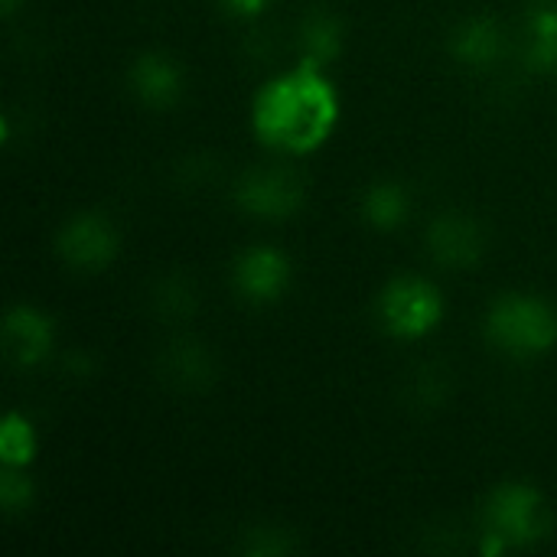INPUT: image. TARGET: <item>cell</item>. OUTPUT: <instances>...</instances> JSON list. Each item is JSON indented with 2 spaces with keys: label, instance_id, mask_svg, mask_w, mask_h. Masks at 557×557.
Wrapping results in <instances>:
<instances>
[{
  "label": "cell",
  "instance_id": "5b68a950",
  "mask_svg": "<svg viewBox=\"0 0 557 557\" xmlns=\"http://www.w3.org/2000/svg\"><path fill=\"white\" fill-rule=\"evenodd\" d=\"M307 189L297 173L281 170V166H255L245 170L235 183V202L242 212L255 219H290L304 209Z\"/></svg>",
  "mask_w": 557,
  "mask_h": 557
},
{
  "label": "cell",
  "instance_id": "8992f818",
  "mask_svg": "<svg viewBox=\"0 0 557 557\" xmlns=\"http://www.w3.org/2000/svg\"><path fill=\"white\" fill-rule=\"evenodd\" d=\"M55 251H59V258L69 268L85 271V274H95V271H104L117 258L121 235H117V228L104 215H98V212H78V215H72L59 228Z\"/></svg>",
  "mask_w": 557,
  "mask_h": 557
},
{
  "label": "cell",
  "instance_id": "ba28073f",
  "mask_svg": "<svg viewBox=\"0 0 557 557\" xmlns=\"http://www.w3.org/2000/svg\"><path fill=\"white\" fill-rule=\"evenodd\" d=\"M428 251L441 268L467 271L486 255V232L470 212H444L428 228Z\"/></svg>",
  "mask_w": 557,
  "mask_h": 557
},
{
  "label": "cell",
  "instance_id": "3957f363",
  "mask_svg": "<svg viewBox=\"0 0 557 557\" xmlns=\"http://www.w3.org/2000/svg\"><path fill=\"white\" fill-rule=\"evenodd\" d=\"M486 336L493 346L516 359H535L557 346L555 307L532 294H506L490 307Z\"/></svg>",
  "mask_w": 557,
  "mask_h": 557
},
{
  "label": "cell",
  "instance_id": "e0dca14e",
  "mask_svg": "<svg viewBox=\"0 0 557 557\" xmlns=\"http://www.w3.org/2000/svg\"><path fill=\"white\" fill-rule=\"evenodd\" d=\"M36 499L33 480L26 476V467H3L0 473V503L10 516L26 512Z\"/></svg>",
  "mask_w": 557,
  "mask_h": 557
},
{
  "label": "cell",
  "instance_id": "7c38bea8",
  "mask_svg": "<svg viewBox=\"0 0 557 557\" xmlns=\"http://www.w3.org/2000/svg\"><path fill=\"white\" fill-rule=\"evenodd\" d=\"M359 212L366 225H372L375 232H395L411 215V193L395 180H379L362 189Z\"/></svg>",
  "mask_w": 557,
  "mask_h": 557
},
{
  "label": "cell",
  "instance_id": "4fadbf2b",
  "mask_svg": "<svg viewBox=\"0 0 557 557\" xmlns=\"http://www.w3.org/2000/svg\"><path fill=\"white\" fill-rule=\"evenodd\" d=\"M160 369H163V379L180 388H206L215 375L212 356L199 343H183V339L166 346Z\"/></svg>",
  "mask_w": 557,
  "mask_h": 557
},
{
  "label": "cell",
  "instance_id": "ffe728a7",
  "mask_svg": "<svg viewBox=\"0 0 557 557\" xmlns=\"http://www.w3.org/2000/svg\"><path fill=\"white\" fill-rule=\"evenodd\" d=\"M222 7L238 20H255L271 7V0H222Z\"/></svg>",
  "mask_w": 557,
  "mask_h": 557
},
{
  "label": "cell",
  "instance_id": "44dd1931",
  "mask_svg": "<svg viewBox=\"0 0 557 557\" xmlns=\"http://www.w3.org/2000/svg\"><path fill=\"white\" fill-rule=\"evenodd\" d=\"M20 3H23V0H0V7H3L7 16H13V13L20 10Z\"/></svg>",
  "mask_w": 557,
  "mask_h": 557
},
{
  "label": "cell",
  "instance_id": "ac0fdd59",
  "mask_svg": "<svg viewBox=\"0 0 557 557\" xmlns=\"http://www.w3.org/2000/svg\"><path fill=\"white\" fill-rule=\"evenodd\" d=\"M242 552L248 557H281L294 552V535L287 529H274V525H261L251 529Z\"/></svg>",
  "mask_w": 557,
  "mask_h": 557
},
{
  "label": "cell",
  "instance_id": "d6986e66",
  "mask_svg": "<svg viewBox=\"0 0 557 557\" xmlns=\"http://www.w3.org/2000/svg\"><path fill=\"white\" fill-rule=\"evenodd\" d=\"M193 304H196V297H193L189 284L180 277H166L153 294V307L160 317H186L193 310Z\"/></svg>",
  "mask_w": 557,
  "mask_h": 557
},
{
  "label": "cell",
  "instance_id": "277c9868",
  "mask_svg": "<svg viewBox=\"0 0 557 557\" xmlns=\"http://www.w3.org/2000/svg\"><path fill=\"white\" fill-rule=\"evenodd\" d=\"M444 297L424 277H395L379 297V320L398 339H421L441 326Z\"/></svg>",
  "mask_w": 557,
  "mask_h": 557
},
{
  "label": "cell",
  "instance_id": "5bb4252c",
  "mask_svg": "<svg viewBox=\"0 0 557 557\" xmlns=\"http://www.w3.org/2000/svg\"><path fill=\"white\" fill-rule=\"evenodd\" d=\"M529 65L542 75H557V0H539L529 13Z\"/></svg>",
  "mask_w": 557,
  "mask_h": 557
},
{
  "label": "cell",
  "instance_id": "52a82bcc",
  "mask_svg": "<svg viewBox=\"0 0 557 557\" xmlns=\"http://www.w3.org/2000/svg\"><path fill=\"white\" fill-rule=\"evenodd\" d=\"M232 281H235V290L248 304H258V307L277 304L284 290L290 287V258L271 245L245 248L232 268Z\"/></svg>",
  "mask_w": 557,
  "mask_h": 557
},
{
  "label": "cell",
  "instance_id": "2e32d148",
  "mask_svg": "<svg viewBox=\"0 0 557 557\" xmlns=\"http://www.w3.org/2000/svg\"><path fill=\"white\" fill-rule=\"evenodd\" d=\"M0 457L3 467H26L36 457V431L23 414H10L0 428Z\"/></svg>",
  "mask_w": 557,
  "mask_h": 557
},
{
  "label": "cell",
  "instance_id": "7a4b0ae2",
  "mask_svg": "<svg viewBox=\"0 0 557 557\" xmlns=\"http://www.w3.org/2000/svg\"><path fill=\"white\" fill-rule=\"evenodd\" d=\"M552 532L545 496L529 483H503L483 506V552L506 555L512 548H532Z\"/></svg>",
  "mask_w": 557,
  "mask_h": 557
},
{
  "label": "cell",
  "instance_id": "9a60e30c",
  "mask_svg": "<svg viewBox=\"0 0 557 557\" xmlns=\"http://www.w3.org/2000/svg\"><path fill=\"white\" fill-rule=\"evenodd\" d=\"M343 52V23L330 13H310L300 26V62L326 69Z\"/></svg>",
  "mask_w": 557,
  "mask_h": 557
},
{
  "label": "cell",
  "instance_id": "8fae6325",
  "mask_svg": "<svg viewBox=\"0 0 557 557\" xmlns=\"http://www.w3.org/2000/svg\"><path fill=\"white\" fill-rule=\"evenodd\" d=\"M450 55L470 69V72H486L503 62L506 55V33L493 16H470L463 20L454 36H450Z\"/></svg>",
  "mask_w": 557,
  "mask_h": 557
},
{
  "label": "cell",
  "instance_id": "6da1fadb",
  "mask_svg": "<svg viewBox=\"0 0 557 557\" xmlns=\"http://www.w3.org/2000/svg\"><path fill=\"white\" fill-rule=\"evenodd\" d=\"M251 121L255 134L268 147L307 153L333 134L339 121V101L323 69L300 62L290 75H281L258 91Z\"/></svg>",
  "mask_w": 557,
  "mask_h": 557
},
{
  "label": "cell",
  "instance_id": "9c48e42d",
  "mask_svg": "<svg viewBox=\"0 0 557 557\" xmlns=\"http://www.w3.org/2000/svg\"><path fill=\"white\" fill-rule=\"evenodd\" d=\"M131 91L147 108H173L183 98V69L166 52H140L127 72Z\"/></svg>",
  "mask_w": 557,
  "mask_h": 557
},
{
  "label": "cell",
  "instance_id": "30bf717a",
  "mask_svg": "<svg viewBox=\"0 0 557 557\" xmlns=\"http://www.w3.org/2000/svg\"><path fill=\"white\" fill-rule=\"evenodd\" d=\"M3 346L16 366H23V369L39 366L52 349V320L29 304L10 307V313L3 320Z\"/></svg>",
  "mask_w": 557,
  "mask_h": 557
}]
</instances>
